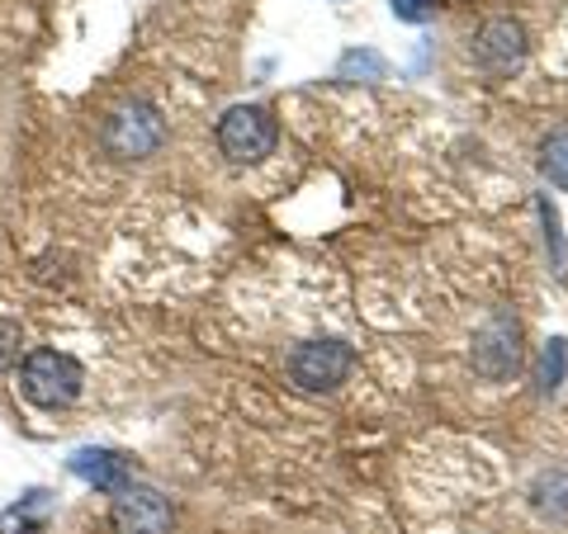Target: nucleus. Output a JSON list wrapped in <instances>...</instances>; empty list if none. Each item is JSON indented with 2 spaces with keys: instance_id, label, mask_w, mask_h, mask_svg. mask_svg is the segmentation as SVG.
<instances>
[{
  "instance_id": "obj_4",
  "label": "nucleus",
  "mask_w": 568,
  "mask_h": 534,
  "mask_svg": "<svg viewBox=\"0 0 568 534\" xmlns=\"http://www.w3.org/2000/svg\"><path fill=\"white\" fill-rule=\"evenodd\" d=\"M355 355L346 341H308L290 355V379L304 388V393H332L351 379Z\"/></svg>"
},
{
  "instance_id": "obj_8",
  "label": "nucleus",
  "mask_w": 568,
  "mask_h": 534,
  "mask_svg": "<svg viewBox=\"0 0 568 534\" xmlns=\"http://www.w3.org/2000/svg\"><path fill=\"white\" fill-rule=\"evenodd\" d=\"M67 464H71V473L85 477V483L100 487V492H123L133 483V477H129V459H119L114 450H77Z\"/></svg>"
},
{
  "instance_id": "obj_9",
  "label": "nucleus",
  "mask_w": 568,
  "mask_h": 534,
  "mask_svg": "<svg viewBox=\"0 0 568 534\" xmlns=\"http://www.w3.org/2000/svg\"><path fill=\"white\" fill-rule=\"evenodd\" d=\"M540 171H545L549 185L568 189V129H555L540 142Z\"/></svg>"
},
{
  "instance_id": "obj_5",
  "label": "nucleus",
  "mask_w": 568,
  "mask_h": 534,
  "mask_svg": "<svg viewBox=\"0 0 568 534\" xmlns=\"http://www.w3.org/2000/svg\"><path fill=\"white\" fill-rule=\"evenodd\" d=\"M526 350H521V322L507 312H497L493 322L474 336V369L484 379H511L521 369Z\"/></svg>"
},
{
  "instance_id": "obj_10",
  "label": "nucleus",
  "mask_w": 568,
  "mask_h": 534,
  "mask_svg": "<svg viewBox=\"0 0 568 534\" xmlns=\"http://www.w3.org/2000/svg\"><path fill=\"white\" fill-rule=\"evenodd\" d=\"M43 515H48V492H29V502L0 515V534H33V525H39Z\"/></svg>"
},
{
  "instance_id": "obj_12",
  "label": "nucleus",
  "mask_w": 568,
  "mask_h": 534,
  "mask_svg": "<svg viewBox=\"0 0 568 534\" xmlns=\"http://www.w3.org/2000/svg\"><path fill=\"white\" fill-rule=\"evenodd\" d=\"M20 346H24V331L14 317H0V373H10L20 364Z\"/></svg>"
},
{
  "instance_id": "obj_6",
  "label": "nucleus",
  "mask_w": 568,
  "mask_h": 534,
  "mask_svg": "<svg viewBox=\"0 0 568 534\" xmlns=\"http://www.w3.org/2000/svg\"><path fill=\"white\" fill-rule=\"evenodd\" d=\"M110 525H114V534H171L175 511H171V502L162 492L129 483L123 492H114Z\"/></svg>"
},
{
  "instance_id": "obj_2",
  "label": "nucleus",
  "mask_w": 568,
  "mask_h": 534,
  "mask_svg": "<svg viewBox=\"0 0 568 534\" xmlns=\"http://www.w3.org/2000/svg\"><path fill=\"white\" fill-rule=\"evenodd\" d=\"M275 114L265 110V104H233L223 119H219V147L227 162L237 166H256L265 156L275 152Z\"/></svg>"
},
{
  "instance_id": "obj_7",
  "label": "nucleus",
  "mask_w": 568,
  "mask_h": 534,
  "mask_svg": "<svg viewBox=\"0 0 568 534\" xmlns=\"http://www.w3.org/2000/svg\"><path fill=\"white\" fill-rule=\"evenodd\" d=\"M474 58L484 71H493V76H511V71L526 62V29L517 20H507V14H497V20L478 29Z\"/></svg>"
},
{
  "instance_id": "obj_1",
  "label": "nucleus",
  "mask_w": 568,
  "mask_h": 534,
  "mask_svg": "<svg viewBox=\"0 0 568 534\" xmlns=\"http://www.w3.org/2000/svg\"><path fill=\"white\" fill-rule=\"evenodd\" d=\"M85 388V369L62 350H29L20 364V393L43 407V412H62L81 398Z\"/></svg>"
},
{
  "instance_id": "obj_13",
  "label": "nucleus",
  "mask_w": 568,
  "mask_h": 534,
  "mask_svg": "<svg viewBox=\"0 0 568 534\" xmlns=\"http://www.w3.org/2000/svg\"><path fill=\"white\" fill-rule=\"evenodd\" d=\"M432 6H436V0H394V14H398V20H407V24H422L426 14H432Z\"/></svg>"
},
{
  "instance_id": "obj_3",
  "label": "nucleus",
  "mask_w": 568,
  "mask_h": 534,
  "mask_svg": "<svg viewBox=\"0 0 568 534\" xmlns=\"http://www.w3.org/2000/svg\"><path fill=\"white\" fill-rule=\"evenodd\" d=\"M162 137H166V123L152 104H123V110H114L110 123H104V147H110L119 162H142V156H152L162 147Z\"/></svg>"
},
{
  "instance_id": "obj_11",
  "label": "nucleus",
  "mask_w": 568,
  "mask_h": 534,
  "mask_svg": "<svg viewBox=\"0 0 568 534\" xmlns=\"http://www.w3.org/2000/svg\"><path fill=\"white\" fill-rule=\"evenodd\" d=\"M564 373H568V341H549L540 350V369H536V383H540V393H559V383H564Z\"/></svg>"
}]
</instances>
